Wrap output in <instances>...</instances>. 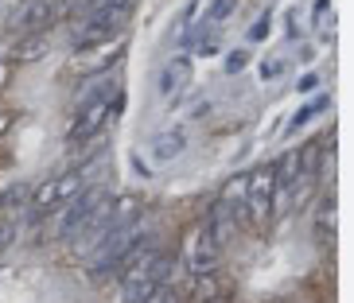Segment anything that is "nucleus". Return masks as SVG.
Returning a JSON list of instances; mask_svg holds the SVG:
<instances>
[{
  "label": "nucleus",
  "mask_w": 354,
  "mask_h": 303,
  "mask_svg": "<svg viewBox=\"0 0 354 303\" xmlns=\"http://www.w3.org/2000/svg\"><path fill=\"white\" fill-rule=\"evenodd\" d=\"M121 109V97H117V86L105 78L102 82V90H94L90 97H82V105H78V113H74V121H71V128H66V144H74V148H82V144H90L94 136H102V128H105V121Z\"/></svg>",
  "instance_id": "nucleus-1"
},
{
  "label": "nucleus",
  "mask_w": 354,
  "mask_h": 303,
  "mask_svg": "<svg viewBox=\"0 0 354 303\" xmlns=\"http://www.w3.org/2000/svg\"><path fill=\"white\" fill-rule=\"evenodd\" d=\"M171 264L176 261H171L167 253H160V249H152L148 257H140V261L125 272V300L129 303H148L167 280H171Z\"/></svg>",
  "instance_id": "nucleus-2"
},
{
  "label": "nucleus",
  "mask_w": 354,
  "mask_h": 303,
  "mask_svg": "<svg viewBox=\"0 0 354 303\" xmlns=\"http://www.w3.org/2000/svg\"><path fill=\"white\" fill-rule=\"evenodd\" d=\"M136 237H140V230H136V218H133V222H121V226H113V230L105 233V237L94 245V257H90V264H94L97 276H109V272L121 268V257L133 249Z\"/></svg>",
  "instance_id": "nucleus-3"
},
{
  "label": "nucleus",
  "mask_w": 354,
  "mask_h": 303,
  "mask_svg": "<svg viewBox=\"0 0 354 303\" xmlns=\"http://www.w3.org/2000/svg\"><path fill=\"white\" fill-rule=\"evenodd\" d=\"M125 28V8H113V4H102L97 0L94 8L82 16V23L74 28V43L78 47H90V43H102L109 35H117Z\"/></svg>",
  "instance_id": "nucleus-4"
},
{
  "label": "nucleus",
  "mask_w": 354,
  "mask_h": 303,
  "mask_svg": "<svg viewBox=\"0 0 354 303\" xmlns=\"http://www.w3.org/2000/svg\"><path fill=\"white\" fill-rule=\"evenodd\" d=\"M277 210V187H272V168H261L245 179V222L265 226Z\"/></svg>",
  "instance_id": "nucleus-5"
},
{
  "label": "nucleus",
  "mask_w": 354,
  "mask_h": 303,
  "mask_svg": "<svg viewBox=\"0 0 354 303\" xmlns=\"http://www.w3.org/2000/svg\"><path fill=\"white\" fill-rule=\"evenodd\" d=\"M102 202H105L102 190H82L78 199H71V202H66V210H63V218H59V237L74 245V241L82 237L86 226L94 222V214H97Z\"/></svg>",
  "instance_id": "nucleus-6"
},
{
  "label": "nucleus",
  "mask_w": 354,
  "mask_h": 303,
  "mask_svg": "<svg viewBox=\"0 0 354 303\" xmlns=\"http://www.w3.org/2000/svg\"><path fill=\"white\" fill-rule=\"evenodd\" d=\"M78 195H82V175H78V171H66V175L47 179V183H43V187L32 195V202H28V206L39 210V214H51V210L66 206V202L78 199Z\"/></svg>",
  "instance_id": "nucleus-7"
},
{
  "label": "nucleus",
  "mask_w": 354,
  "mask_h": 303,
  "mask_svg": "<svg viewBox=\"0 0 354 303\" xmlns=\"http://www.w3.org/2000/svg\"><path fill=\"white\" fill-rule=\"evenodd\" d=\"M218 249H222V245L210 237L207 222H203V226H195V230L183 237V261H187L191 276H210V268L218 264Z\"/></svg>",
  "instance_id": "nucleus-8"
},
{
  "label": "nucleus",
  "mask_w": 354,
  "mask_h": 303,
  "mask_svg": "<svg viewBox=\"0 0 354 303\" xmlns=\"http://www.w3.org/2000/svg\"><path fill=\"white\" fill-rule=\"evenodd\" d=\"M187 82H191V59H187V55L167 59L164 70H160V78H156V94L160 97H176Z\"/></svg>",
  "instance_id": "nucleus-9"
},
{
  "label": "nucleus",
  "mask_w": 354,
  "mask_h": 303,
  "mask_svg": "<svg viewBox=\"0 0 354 303\" xmlns=\"http://www.w3.org/2000/svg\"><path fill=\"white\" fill-rule=\"evenodd\" d=\"M183 148H187V133L171 128V133L152 136V144H148V156H152V164H171L176 156H183Z\"/></svg>",
  "instance_id": "nucleus-10"
},
{
  "label": "nucleus",
  "mask_w": 354,
  "mask_h": 303,
  "mask_svg": "<svg viewBox=\"0 0 354 303\" xmlns=\"http://www.w3.org/2000/svg\"><path fill=\"white\" fill-rule=\"evenodd\" d=\"M20 230H24V214H4V218H0V253L16 245Z\"/></svg>",
  "instance_id": "nucleus-11"
},
{
  "label": "nucleus",
  "mask_w": 354,
  "mask_h": 303,
  "mask_svg": "<svg viewBox=\"0 0 354 303\" xmlns=\"http://www.w3.org/2000/svg\"><path fill=\"white\" fill-rule=\"evenodd\" d=\"M28 199H32V190L24 187V183H16V187H8L4 195H0V210H4V214H20Z\"/></svg>",
  "instance_id": "nucleus-12"
},
{
  "label": "nucleus",
  "mask_w": 354,
  "mask_h": 303,
  "mask_svg": "<svg viewBox=\"0 0 354 303\" xmlns=\"http://www.w3.org/2000/svg\"><path fill=\"white\" fill-rule=\"evenodd\" d=\"M47 16H51V4H47V0H32L16 20H20V28H35V23H43Z\"/></svg>",
  "instance_id": "nucleus-13"
},
{
  "label": "nucleus",
  "mask_w": 354,
  "mask_h": 303,
  "mask_svg": "<svg viewBox=\"0 0 354 303\" xmlns=\"http://www.w3.org/2000/svg\"><path fill=\"white\" fill-rule=\"evenodd\" d=\"M234 8H238V0H214L207 12V28H218V23H226L230 16H234Z\"/></svg>",
  "instance_id": "nucleus-14"
},
{
  "label": "nucleus",
  "mask_w": 354,
  "mask_h": 303,
  "mask_svg": "<svg viewBox=\"0 0 354 303\" xmlns=\"http://www.w3.org/2000/svg\"><path fill=\"white\" fill-rule=\"evenodd\" d=\"M335 218H339L335 214V202L327 199L323 202V222H315V233H323V241H335Z\"/></svg>",
  "instance_id": "nucleus-15"
},
{
  "label": "nucleus",
  "mask_w": 354,
  "mask_h": 303,
  "mask_svg": "<svg viewBox=\"0 0 354 303\" xmlns=\"http://www.w3.org/2000/svg\"><path fill=\"white\" fill-rule=\"evenodd\" d=\"M319 109H323V101H312V105H304L300 113H296V121H292V125H288V133H296V128H304V125H308V121H312L315 113H319Z\"/></svg>",
  "instance_id": "nucleus-16"
},
{
  "label": "nucleus",
  "mask_w": 354,
  "mask_h": 303,
  "mask_svg": "<svg viewBox=\"0 0 354 303\" xmlns=\"http://www.w3.org/2000/svg\"><path fill=\"white\" fill-rule=\"evenodd\" d=\"M245 63H250V51H234L226 59V74H238V70H245Z\"/></svg>",
  "instance_id": "nucleus-17"
},
{
  "label": "nucleus",
  "mask_w": 354,
  "mask_h": 303,
  "mask_svg": "<svg viewBox=\"0 0 354 303\" xmlns=\"http://www.w3.org/2000/svg\"><path fill=\"white\" fill-rule=\"evenodd\" d=\"M148 303H183V300H179V292H176V288H171V284H164V288H160V292L152 295V300H148Z\"/></svg>",
  "instance_id": "nucleus-18"
},
{
  "label": "nucleus",
  "mask_w": 354,
  "mask_h": 303,
  "mask_svg": "<svg viewBox=\"0 0 354 303\" xmlns=\"http://www.w3.org/2000/svg\"><path fill=\"white\" fill-rule=\"evenodd\" d=\"M265 35H269V23H265V20H261V23H253V28H250V39H253V43H261Z\"/></svg>",
  "instance_id": "nucleus-19"
},
{
  "label": "nucleus",
  "mask_w": 354,
  "mask_h": 303,
  "mask_svg": "<svg viewBox=\"0 0 354 303\" xmlns=\"http://www.w3.org/2000/svg\"><path fill=\"white\" fill-rule=\"evenodd\" d=\"M102 4H113V8H129L133 0H102Z\"/></svg>",
  "instance_id": "nucleus-20"
},
{
  "label": "nucleus",
  "mask_w": 354,
  "mask_h": 303,
  "mask_svg": "<svg viewBox=\"0 0 354 303\" xmlns=\"http://www.w3.org/2000/svg\"><path fill=\"white\" fill-rule=\"evenodd\" d=\"M210 303H222V300H210Z\"/></svg>",
  "instance_id": "nucleus-21"
}]
</instances>
